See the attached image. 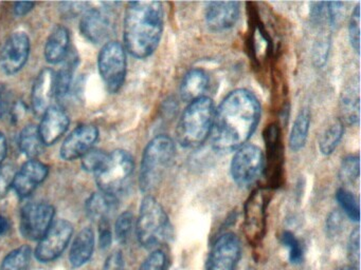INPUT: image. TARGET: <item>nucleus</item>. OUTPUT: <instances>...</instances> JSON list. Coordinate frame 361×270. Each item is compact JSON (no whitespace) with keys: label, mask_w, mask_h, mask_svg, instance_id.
<instances>
[{"label":"nucleus","mask_w":361,"mask_h":270,"mask_svg":"<svg viewBox=\"0 0 361 270\" xmlns=\"http://www.w3.org/2000/svg\"><path fill=\"white\" fill-rule=\"evenodd\" d=\"M282 243L288 249L289 261L293 264L301 263L303 259V249L295 234L290 231L283 232Z\"/></svg>","instance_id":"obj_35"},{"label":"nucleus","mask_w":361,"mask_h":270,"mask_svg":"<svg viewBox=\"0 0 361 270\" xmlns=\"http://www.w3.org/2000/svg\"><path fill=\"white\" fill-rule=\"evenodd\" d=\"M54 208L46 202L27 204L20 213V231L25 238L39 240L54 224Z\"/></svg>","instance_id":"obj_10"},{"label":"nucleus","mask_w":361,"mask_h":270,"mask_svg":"<svg viewBox=\"0 0 361 270\" xmlns=\"http://www.w3.org/2000/svg\"><path fill=\"white\" fill-rule=\"evenodd\" d=\"M30 247L20 246L14 249L4 259L0 270H26L30 263Z\"/></svg>","instance_id":"obj_29"},{"label":"nucleus","mask_w":361,"mask_h":270,"mask_svg":"<svg viewBox=\"0 0 361 270\" xmlns=\"http://www.w3.org/2000/svg\"><path fill=\"white\" fill-rule=\"evenodd\" d=\"M329 39L327 37H322L316 41L312 51V60L314 65L318 68L323 67L326 63L327 57H329Z\"/></svg>","instance_id":"obj_39"},{"label":"nucleus","mask_w":361,"mask_h":270,"mask_svg":"<svg viewBox=\"0 0 361 270\" xmlns=\"http://www.w3.org/2000/svg\"><path fill=\"white\" fill-rule=\"evenodd\" d=\"M80 29L84 37L92 44H102L111 35L113 20L106 11L87 8L82 15Z\"/></svg>","instance_id":"obj_17"},{"label":"nucleus","mask_w":361,"mask_h":270,"mask_svg":"<svg viewBox=\"0 0 361 270\" xmlns=\"http://www.w3.org/2000/svg\"><path fill=\"white\" fill-rule=\"evenodd\" d=\"M30 54V39L25 32L18 31L8 37L0 53V68L13 75L24 68Z\"/></svg>","instance_id":"obj_13"},{"label":"nucleus","mask_w":361,"mask_h":270,"mask_svg":"<svg viewBox=\"0 0 361 270\" xmlns=\"http://www.w3.org/2000/svg\"><path fill=\"white\" fill-rule=\"evenodd\" d=\"M342 226H343V219H342L341 213L339 211H333L329 213L326 219V233L331 238L338 236L342 231Z\"/></svg>","instance_id":"obj_40"},{"label":"nucleus","mask_w":361,"mask_h":270,"mask_svg":"<svg viewBox=\"0 0 361 270\" xmlns=\"http://www.w3.org/2000/svg\"><path fill=\"white\" fill-rule=\"evenodd\" d=\"M98 137L99 130L94 124H85L77 127L63 143L60 151L61 158L65 160L83 158L92 149Z\"/></svg>","instance_id":"obj_15"},{"label":"nucleus","mask_w":361,"mask_h":270,"mask_svg":"<svg viewBox=\"0 0 361 270\" xmlns=\"http://www.w3.org/2000/svg\"><path fill=\"white\" fill-rule=\"evenodd\" d=\"M209 88V76L206 71L200 68H193L183 76L180 84L181 99L190 103L204 97Z\"/></svg>","instance_id":"obj_23"},{"label":"nucleus","mask_w":361,"mask_h":270,"mask_svg":"<svg viewBox=\"0 0 361 270\" xmlns=\"http://www.w3.org/2000/svg\"><path fill=\"white\" fill-rule=\"evenodd\" d=\"M6 110L5 99H4L3 94L0 93V116L3 115Z\"/></svg>","instance_id":"obj_48"},{"label":"nucleus","mask_w":361,"mask_h":270,"mask_svg":"<svg viewBox=\"0 0 361 270\" xmlns=\"http://www.w3.org/2000/svg\"><path fill=\"white\" fill-rule=\"evenodd\" d=\"M8 143L4 133L0 132V167L3 165L6 156H7Z\"/></svg>","instance_id":"obj_46"},{"label":"nucleus","mask_w":361,"mask_h":270,"mask_svg":"<svg viewBox=\"0 0 361 270\" xmlns=\"http://www.w3.org/2000/svg\"><path fill=\"white\" fill-rule=\"evenodd\" d=\"M35 2H16L14 4V14L16 16H25V15L28 14L33 8H35Z\"/></svg>","instance_id":"obj_45"},{"label":"nucleus","mask_w":361,"mask_h":270,"mask_svg":"<svg viewBox=\"0 0 361 270\" xmlns=\"http://www.w3.org/2000/svg\"><path fill=\"white\" fill-rule=\"evenodd\" d=\"M134 169V158L130 152L121 149L111 152L94 173L100 191L118 198L126 190Z\"/></svg>","instance_id":"obj_6"},{"label":"nucleus","mask_w":361,"mask_h":270,"mask_svg":"<svg viewBox=\"0 0 361 270\" xmlns=\"http://www.w3.org/2000/svg\"><path fill=\"white\" fill-rule=\"evenodd\" d=\"M265 172V155L255 145H244L236 150L232 158L230 173L234 183L240 188H248L257 183Z\"/></svg>","instance_id":"obj_7"},{"label":"nucleus","mask_w":361,"mask_h":270,"mask_svg":"<svg viewBox=\"0 0 361 270\" xmlns=\"http://www.w3.org/2000/svg\"><path fill=\"white\" fill-rule=\"evenodd\" d=\"M133 224H134V215L130 211L121 213L116 221L115 232L118 242L120 244H126L130 233H132Z\"/></svg>","instance_id":"obj_33"},{"label":"nucleus","mask_w":361,"mask_h":270,"mask_svg":"<svg viewBox=\"0 0 361 270\" xmlns=\"http://www.w3.org/2000/svg\"><path fill=\"white\" fill-rule=\"evenodd\" d=\"M69 32L64 25H56L50 33L45 44L46 60L51 65L62 63L68 56L69 51Z\"/></svg>","instance_id":"obj_22"},{"label":"nucleus","mask_w":361,"mask_h":270,"mask_svg":"<svg viewBox=\"0 0 361 270\" xmlns=\"http://www.w3.org/2000/svg\"><path fill=\"white\" fill-rule=\"evenodd\" d=\"M18 146L20 151L30 160H37L44 151L43 141L39 132V127L28 124L23 129L18 137Z\"/></svg>","instance_id":"obj_25"},{"label":"nucleus","mask_w":361,"mask_h":270,"mask_svg":"<svg viewBox=\"0 0 361 270\" xmlns=\"http://www.w3.org/2000/svg\"><path fill=\"white\" fill-rule=\"evenodd\" d=\"M360 175V160L358 154L346 156L339 169V179L343 184H354Z\"/></svg>","instance_id":"obj_31"},{"label":"nucleus","mask_w":361,"mask_h":270,"mask_svg":"<svg viewBox=\"0 0 361 270\" xmlns=\"http://www.w3.org/2000/svg\"><path fill=\"white\" fill-rule=\"evenodd\" d=\"M118 198L105 193V192H96L86 200L85 209L88 217L100 225L109 223V217L114 211L117 209Z\"/></svg>","instance_id":"obj_21"},{"label":"nucleus","mask_w":361,"mask_h":270,"mask_svg":"<svg viewBox=\"0 0 361 270\" xmlns=\"http://www.w3.org/2000/svg\"><path fill=\"white\" fill-rule=\"evenodd\" d=\"M348 257L350 264L354 267H359L360 262V230L359 228H355L350 232V238L348 242Z\"/></svg>","instance_id":"obj_37"},{"label":"nucleus","mask_w":361,"mask_h":270,"mask_svg":"<svg viewBox=\"0 0 361 270\" xmlns=\"http://www.w3.org/2000/svg\"><path fill=\"white\" fill-rule=\"evenodd\" d=\"M49 173V167L37 160H30L23 165L14 174L11 187L20 198H25L45 181Z\"/></svg>","instance_id":"obj_16"},{"label":"nucleus","mask_w":361,"mask_h":270,"mask_svg":"<svg viewBox=\"0 0 361 270\" xmlns=\"http://www.w3.org/2000/svg\"><path fill=\"white\" fill-rule=\"evenodd\" d=\"M101 77L111 93H117L126 82V49L118 41H109L103 46L98 58Z\"/></svg>","instance_id":"obj_8"},{"label":"nucleus","mask_w":361,"mask_h":270,"mask_svg":"<svg viewBox=\"0 0 361 270\" xmlns=\"http://www.w3.org/2000/svg\"><path fill=\"white\" fill-rule=\"evenodd\" d=\"M261 120V105L246 89L230 92L215 110L211 141L215 151L240 149L252 136Z\"/></svg>","instance_id":"obj_1"},{"label":"nucleus","mask_w":361,"mask_h":270,"mask_svg":"<svg viewBox=\"0 0 361 270\" xmlns=\"http://www.w3.org/2000/svg\"><path fill=\"white\" fill-rule=\"evenodd\" d=\"M336 270H359V268L354 267V266H341V267L337 268Z\"/></svg>","instance_id":"obj_49"},{"label":"nucleus","mask_w":361,"mask_h":270,"mask_svg":"<svg viewBox=\"0 0 361 270\" xmlns=\"http://www.w3.org/2000/svg\"><path fill=\"white\" fill-rule=\"evenodd\" d=\"M100 245L101 248L109 247L111 243V231L109 223L100 224Z\"/></svg>","instance_id":"obj_44"},{"label":"nucleus","mask_w":361,"mask_h":270,"mask_svg":"<svg viewBox=\"0 0 361 270\" xmlns=\"http://www.w3.org/2000/svg\"><path fill=\"white\" fill-rule=\"evenodd\" d=\"M164 27V10L161 2H128L124 15V49L136 58L151 56L159 46Z\"/></svg>","instance_id":"obj_2"},{"label":"nucleus","mask_w":361,"mask_h":270,"mask_svg":"<svg viewBox=\"0 0 361 270\" xmlns=\"http://www.w3.org/2000/svg\"><path fill=\"white\" fill-rule=\"evenodd\" d=\"M77 57H66L62 69L56 72V96L63 97L68 93L73 82V72L77 67Z\"/></svg>","instance_id":"obj_28"},{"label":"nucleus","mask_w":361,"mask_h":270,"mask_svg":"<svg viewBox=\"0 0 361 270\" xmlns=\"http://www.w3.org/2000/svg\"><path fill=\"white\" fill-rule=\"evenodd\" d=\"M348 38L353 50L360 52V4H357L348 21Z\"/></svg>","instance_id":"obj_34"},{"label":"nucleus","mask_w":361,"mask_h":270,"mask_svg":"<svg viewBox=\"0 0 361 270\" xmlns=\"http://www.w3.org/2000/svg\"><path fill=\"white\" fill-rule=\"evenodd\" d=\"M136 233L141 246L147 249L166 242L172 233L168 214L153 196H145L141 202Z\"/></svg>","instance_id":"obj_5"},{"label":"nucleus","mask_w":361,"mask_h":270,"mask_svg":"<svg viewBox=\"0 0 361 270\" xmlns=\"http://www.w3.org/2000/svg\"><path fill=\"white\" fill-rule=\"evenodd\" d=\"M109 154L98 149H92L82 158V166L86 171L96 173L103 166Z\"/></svg>","instance_id":"obj_36"},{"label":"nucleus","mask_w":361,"mask_h":270,"mask_svg":"<svg viewBox=\"0 0 361 270\" xmlns=\"http://www.w3.org/2000/svg\"><path fill=\"white\" fill-rule=\"evenodd\" d=\"M310 127V113L307 109H303L298 114L290 134H289V148L291 151L299 152L303 149L307 141Z\"/></svg>","instance_id":"obj_26"},{"label":"nucleus","mask_w":361,"mask_h":270,"mask_svg":"<svg viewBox=\"0 0 361 270\" xmlns=\"http://www.w3.org/2000/svg\"><path fill=\"white\" fill-rule=\"evenodd\" d=\"M214 101L208 96L192 101L183 110L177 126V139L183 148L196 149L208 139L215 116Z\"/></svg>","instance_id":"obj_3"},{"label":"nucleus","mask_w":361,"mask_h":270,"mask_svg":"<svg viewBox=\"0 0 361 270\" xmlns=\"http://www.w3.org/2000/svg\"><path fill=\"white\" fill-rule=\"evenodd\" d=\"M94 249V233L90 227H85L78 233L69 252V259L73 267H81L92 257Z\"/></svg>","instance_id":"obj_24"},{"label":"nucleus","mask_w":361,"mask_h":270,"mask_svg":"<svg viewBox=\"0 0 361 270\" xmlns=\"http://www.w3.org/2000/svg\"><path fill=\"white\" fill-rule=\"evenodd\" d=\"M166 257L164 251H153L141 264L139 270H164L166 269Z\"/></svg>","instance_id":"obj_38"},{"label":"nucleus","mask_w":361,"mask_h":270,"mask_svg":"<svg viewBox=\"0 0 361 270\" xmlns=\"http://www.w3.org/2000/svg\"><path fill=\"white\" fill-rule=\"evenodd\" d=\"M175 152L174 141L168 135H157L147 143L139 173L141 191L145 193L153 191L161 184L169 169L174 164Z\"/></svg>","instance_id":"obj_4"},{"label":"nucleus","mask_w":361,"mask_h":270,"mask_svg":"<svg viewBox=\"0 0 361 270\" xmlns=\"http://www.w3.org/2000/svg\"><path fill=\"white\" fill-rule=\"evenodd\" d=\"M69 124L71 120L62 108L59 105L48 108L42 116L41 124L39 126V135L44 145H54L65 134Z\"/></svg>","instance_id":"obj_19"},{"label":"nucleus","mask_w":361,"mask_h":270,"mask_svg":"<svg viewBox=\"0 0 361 270\" xmlns=\"http://www.w3.org/2000/svg\"><path fill=\"white\" fill-rule=\"evenodd\" d=\"M73 233V225L66 219L54 221L47 233L39 240L35 257L43 263L58 259L68 246Z\"/></svg>","instance_id":"obj_11"},{"label":"nucleus","mask_w":361,"mask_h":270,"mask_svg":"<svg viewBox=\"0 0 361 270\" xmlns=\"http://www.w3.org/2000/svg\"><path fill=\"white\" fill-rule=\"evenodd\" d=\"M336 200H337L338 204L340 205L342 210L345 213L346 217L350 221L358 223L359 219H360L358 198L345 188H340L336 193Z\"/></svg>","instance_id":"obj_30"},{"label":"nucleus","mask_w":361,"mask_h":270,"mask_svg":"<svg viewBox=\"0 0 361 270\" xmlns=\"http://www.w3.org/2000/svg\"><path fill=\"white\" fill-rule=\"evenodd\" d=\"M240 4L238 1L209 2L206 8L207 25L213 32H225L238 22L240 14Z\"/></svg>","instance_id":"obj_18"},{"label":"nucleus","mask_w":361,"mask_h":270,"mask_svg":"<svg viewBox=\"0 0 361 270\" xmlns=\"http://www.w3.org/2000/svg\"><path fill=\"white\" fill-rule=\"evenodd\" d=\"M341 115L344 122L350 124H357L359 122V96H355L354 93L346 92L342 96Z\"/></svg>","instance_id":"obj_32"},{"label":"nucleus","mask_w":361,"mask_h":270,"mask_svg":"<svg viewBox=\"0 0 361 270\" xmlns=\"http://www.w3.org/2000/svg\"><path fill=\"white\" fill-rule=\"evenodd\" d=\"M8 229H9V223H8L7 219L4 215L0 214V236L6 233Z\"/></svg>","instance_id":"obj_47"},{"label":"nucleus","mask_w":361,"mask_h":270,"mask_svg":"<svg viewBox=\"0 0 361 270\" xmlns=\"http://www.w3.org/2000/svg\"><path fill=\"white\" fill-rule=\"evenodd\" d=\"M124 259L121 251H114L106 261H105L103 270H123Z\"/></svg>","instance_id":"obj_43"},{"label":"nucleus","mask_w":361,"mask_h":270,"mask_svg":"<svg viewBox=\"0 0 361 270\" xmlns=\"http://www.w3.org/2000/svg\"><path fill=\"white\" fill-rule=\"evenodd\" d=\"M61 6H62V14L65 17H75L87 10L86 2H63Z\"/></svg>","instance_id":"obj_42"},{"label":"nucleus","mask_w":361,"mask_h":270,"mask_svg":"<svg viewBox=\"0 0 361 270\" xmlns=\"http://www.w3.org/2000/svg\"><path fill=\"white\" fill-rule=\"evenodd\" d=\"M56 96V71L49 68L42 70L33 84L32 108L37 116H43L46 110L51 107Z\"/></svg>","instance_id":"obj_20"},{"label":"nucleus","mask_w":361,"mask_h":270,"mask_svg":"<svg viewBox=\"0 0 361 270\" xmlns=\"http://www.w3.org/2000/svg\"><path fill=\"white\" fill-rule=\"evenodd\" d=\"M267 205V195L263 189L253 191L245 204V236L247 240L255 246L259 244L265 236Z\"/></svg>","instance_id":"obj_9"},{"label":"nucleus","mask_w":361,"mask_h":270,"mask_svg":"<svg viewBox=\"0 0 361 270\" xmlns=\"http://www.w3.org/2000/svg\"><path fill=\"white\" fill-rule=\"evenodd\" d=\"M240 255V238L232 232L221 234L209 253L208 270H235Z\"/></svg>","instance_id":"obj_12"},{"label":"nucleus","mask_w":361,"mask_h":270,"mask_svg":"<svg viewBox=\"0 0 361 270\" xmlns=\"http://www.w3.org/2000/svg\"><path fill=\"white\" fill-rule=\"evenodd\" d=\"M264 139H265L266 150H267L265 172L267 173V179H269L271 185L278 187L283 177V165H284L282 135L278 124L274 122L265 129Z\"/></svg>","instance_id":"obj_14"},{"label":"nucleus","mask_w":361,"mask_h":270,"mask_svg":"<svg viewBox=\"0 0 361 270\" xmlns=\"http://www.w3.org/2000/svg\"><path fill=\"white\" fill-rule=\"evenodd\" d=\"M14 174L16 173H13L10 167H0V198H3L11 187Z\"/></svg>","instance_id":"obj_41"},{"label":"nucleus","mask_w":361,"mask_h":270,"mask_svg":"<svg viewBox=\"0 0 361 270\" xmlns=\"http://www.w3.org/2000/svg\"><path fill=\"white\" fill-rule=\"evenodd\" d=\"M343 133L344 124L342 120L333 122L321 135L320 141H319L321 153L323 155H331L341 141Z\"/></svg>","instance_id":"obj_27"}]
</instances>
